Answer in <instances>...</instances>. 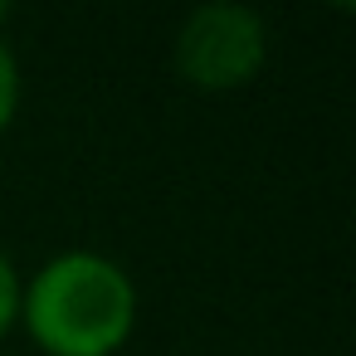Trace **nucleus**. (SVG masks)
Here are the masks:
<instances>
[{
    "instance_id": "nucleus-1",
    "label": "nucleus",
    "mask_w": 356,
    "mask_h": 356,
    "mask_svg": "<svg viewBox=\"0 0 356 356\" xmlns=\"http://www.w3.org/2000/svg\"><path fill=\"white\" fill-rule=\"evenodd\" d=\"M20 322L44 356H118L137 327V288L108 254L69 249L20 288Z\"/></svg>"
},
{
    "instance_id": "nucleus-2",
    "label": "nucleus",
    "mask_w": 356,
    "mask_h": 356,
    "mask_svg": "<svg viewBox=\"0 0 356 356\" xmlns=\"http://www.w3.org/2000/svg\"><path fill=\"white\" fill-rule=\"evenodd\" d=\"M268 64V30L259 10L215 0L186 15L176 35V74L200 93H229L259 79Z\"/></svg>"
},
{
    "instance_id": "nucleus-3",
    "label": "nucleus",
    "mask_w": 356,
    "mask_h": 356,
    "mask_svg": "<svg viewBox=\"0 0 356 356\" xmlns=\"http://www.w3.org/2000/svg\"><path fill=\"white\" fill-rule=\"evenodd\" d=\"M15 108H20V59L0 35V132L15 122Z\"/></svg>"
},
{
    "instance_id": "nucleus-4",
    "label": "nucleus",
    "mask_w": 356,
    "mask_h": 356,
    "mask_svg": "<svg viewBox=\"0 0 356 356\" xmlns=\"http://www.w3.org/2000/svg\"><path fill=\"white\" fill-rule=\"evenodd\" d=\"M20 273H15V264L6 259V249H0V337H6L15 322H20Z\"/></svg>"
}]
</instances>
